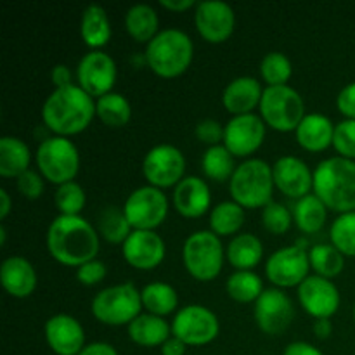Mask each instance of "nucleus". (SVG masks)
Masks as SVG:
<instances>
[{
    "label": "nucleus",
    "mask_w": 355,
    "mask_h": 355,
    "mask_svg": "<svg viewBox=\"0 0 355 355\" xmlns=\"http://www.w3.org/2000/svg\"><path fill=\"white\" fill-rule=\"evenodd\" d=\"M225 248L211 231H196L184 241L182 262L191 277L201 283L215 281L222 272Z\"/></svg>",
    "instance_id": "7"
},
{
    "label": "nucleus",
    "mask_w": 355,
    "mask_h": 355,
    "mask_svg": "<svg viewBox=\"0 0 355 355\" xmlns=\"http://www.w3.org/2000/svg\"><path fill=\"white\" fill-rule=\"evenodd\" d=\"M272 165L260 158L245 159L238 165L229 180V193L232 201L248 210L266 208L272 201L274 193Z\"/></svg>",
    "instance_id": "5"
},
{
    "label": "nucleus",
    "mask_w": 355,
    "mask_h": 355,
    "mask_svg": "<svg viewBox=\"0 0 355 355\" xmlns=\"http://www.w3.org/2000/svg\"><path fill=\"white\" fill-rule=\"evenodd\" d=\"M220 333L217 314L200 304L186 305L172 321V335L187 347H205L214 342Z\"/></svg>",
    "instance_id": "11"
},
{
    "label": "nucleus",
    "mask_w": 355,
    "mask_h": 355,
    "mask_svg": "<svg viewBox=\"0 0 355 355\" xmlns=\"http://www.w3.org/2000/svg\"><path fill=\"white\" fill-rule=\"evenodd\" d=\"M96 118V99L76 83L54 89L42 106V121L52 135L71 137L82 134Z\"/></svg>",
    "instance_id": "2"
},
{
    "label": "nucleus",
    "mask_w": 355,
    "mask_h": 355,
    "mask_svg": "<svg viewBox=\"0 0 355 355\" xmlns=\"http://www.w3.org/2000/svg\"><path fill=\"white\" fill-rule=\"evenodd\" d=\"M111 35H113V30H111V21L106 9L97 3L87 6L80 17V37L83 44L90 51H101L111 40Z\"/></svg>",
    "instance_id": "26"
},
{
    "label": "nucleus",
    "mask_w": 355,
    "mask_h": 355,
    "mask_svg": "<svg viewBox=\"0 0 355 355\" xmlns=\"http://www.w3.org/2000/svg\"><path fill=\"white\" fill-rule=\"evenodd\" d=\"M146 64L156 76L165 80L179 78L189 69L194 59V44L179 28L162 30L144 51Z\"/></svg>",
    "instance_id": "4"
},
{
    "label": "nucleus",
    "mask_w": 355,
    "mask_h": 355,
    "mask_svg": "<svg viewBox=\"0 0 355 355\" xmlns=\"http://www.w3.org/2000/svg\"><path fill=\"white\" fill-rule=\"evenodd\" d=\"M314 194L338 215L355 211V162L331 156L315 166Z\"/></svg>",
    "instance_id": "3"
},
{
    "label": "nucleus",
    "mask_w": 355,
    "mask_h": 355,
    "mask_svg": "<svg viewBox=\"0 0 355 355\" xmlns=\"http://www.w3.org/2000/svg\"><path fill=\"white\" fill-rule=\"evenodd\" d=\"M38 172L47 182L62 186L73 182L80 172V153L75 142L68 137L49 135L38 144L35 153Z\"/></svg>",
    "instance_id": "6"
},
{
    "label": "nucleus",
    "mask_w": 355,
    "mask_h": 355,
    "mask_svg": "<svg viewBox=\"0 0 355 355\" xmlns=\"http://www.w3.org/2000/svg\"><path fill=\"white\" fill-rule=\"evenodd\" d=\"M291 75H293V64L283 52H269L260 61V76L267 83V87L288 85Z\"/></svg>",
    "instance_id": "39"
},
{
    "label": "nucleus",
    "mask_w": 355,
    "mask_h": 355,
    "mask_svg": "<svg viewBox=\"0 0 355 355\" xmlns=\"http://www.w3.org/2000/svg\"><path fill=\"white\" fill-rule=\"evenodd\" d=\"M255 321L262 333L279 336L286 331L295 319L293 302L279 288H267L255 302Z\"/></svg>",
    "instance_id": "17"
},
{
    "label": "nucleus",
    "mask_w": 355,
    "mask_h": 355,
    "mask_svg": "<svg viewBox=\"0 0 355 355\" xmlns=\"http://www.w3.org/2000/svg\"><path fill=\"white\" fill-rule=\"evenodd\" d=\"M312 329H314V335L318 340H328L333 333L331 319H315Z\"/></svg>",
    "instance_id": "53"
},
{
    "label": "nucleus",
    "mask_w": 355,
    "mask_h": 355,
    "mask_svg": "<svg viewBox=\"0 0 355 355\" xmlns=\"http://www.w3.org/2000/svg\"><path fill=\"white\" fill-rule=\"evenodd\" d=\"M194 134H196L198 141L207 144L208 148L220 146L224 142V127L220 125V121L214 120V118H205V120L198 121Z\"/></svg>",
    "instance_id": "45"
},
{
    "label": "nucleus",
    "mask_w": 355,
    "mask_h": 355,
    "mask_svg": "<svg viewBox=\"0 0 355 355\" xmlns=\"http://www.w3.org/2000/svg\"><path fill=\"white\" fill-rule=\"evenodd\" d=\"M141 291L134 283H120L101 290L90 304L94 319L106 326L130 324L142 314Z\"/></svg>",
    "instance_id": "8"
},
{
    "label": "nucleus",
    "mask_w": 355,
    "mask_h": 355,
    "mask_svg": "<svg viewBox=\"0 0 355 355\" xmlns=\"http://www.w3.org/2000/svg\"><path fill=\"white\" fill-rule=\"evenodd\" d=\"M225 259L236 270H253L263 259V243L252 232L234 236L225 248Z\"/></svg>",
    "instance_id": "28"
},
{
    "label": "nucleus",
    "mask_w": 355,
    "mask_h": 355,
    "mask_svg": "<svg viewBox=\"0 0 355 355\" xmlns=\"http://www.w3.org/2000/svg\"><path fill=\"white\" fill-rule=\"evenodd\" d=\"M78 355H118V352L111 343L94 342L83 347V350Z\"/></svg>",
    "instance_id": "50"
},
{
    "label": "nucleus",
    "mask_w": 355,
    "mask_h": 355,
    "mask_svg": "<svg viewBox=\"0 0 355 355\" xmlns=\"http://www.w3.org/2000/svg\"><path fill=\"white\" fill-rule=\"evenodd\" d=\"M245 225V208L236 201H222L215 205L210 211V231L218 238L238 236Z\"/></svg>",
    "instance_id": "33"
},
{
    "label": "nucleus",
    "mask_w": 355,
    "mask_h": 355,
    "mask_svg": "<svg viewBox=\"0 0 355 355\" xmlns=\"http://www.w3.org/2000/svg\"><path fill=\"white\" fill-rule=\"evenodd\" d=\"M267 134V125L260 114L250 113L241 116H232L224 127V142L222 144L231 151L234 158H248L263 146Z\"/></svg>",
    "instance_id": "15"
},
{
    "label": "nucleus",
    "mask_w": 355,
    "mask_h": 355,
    "mask_svg": "<svg viewBox=\"0 0 355 355\" xmlns=\"http://www.w3.org/2000/svg\"><path fill=\"white\" fill-rule=\"evenodd\" d=\"M186 349H187L186 343L180 342V340L175 338L173 335L170 336L162 347H159L162 355H186Z\"/></svg>",
    "instance_id": "51"
},
{
    "label": "nucleus",
    "mask_w": 355,
    "mask_h": 355,
    "mask_svg": "<svg viewBox=\"0 0 355 355\" xmlns=\"http://www.w3.org/2000/svg\"><path fill=\"white\" fill-rule=\"evenodd\" d=\"M116 76V62L104 51L87 52L76 66V85L96 101L113 92Z\"/></svg>",
    "instance_id": "13"
},
{
    "label": "nucleus",
    "mask_w": 355,
    "mask_h": 355,
    "mask_svg": "<svg viewBox=\"0 0 355 355\" xmlns=\"http://www.w3.org/2000/svg\"><path fill=\"white\" fill-rule=\"evenodd\" d=\"M336 107L345 116V120H355V82L340 90L336 97Z\"/></svg>",
    "instance_id": "47"
},
{
    "label": "nucleus",
    "mask_w": 355,
    "mask_h": 355,
    "mask_svg": "<svg viewBox=\"0 0 355 355\" xmlns=\"http://www.w3.org/2000/svg\"><path fill=\"white\" fill-rule=\"evenodd\" d=\"M331 245L342 255L355 259V211L342 214L333 220L329 229Z\"/></svg>",
    "instance_id": "40"
},
{
    "label": "nucleus",
    "mask_w": 355,
    "mask_h": 355,
    "mask_svg": "<svg viewBox=\"0 0 355 355\" xmlns=\"http://www.w3.org/2000/svg\"><path fill=\"white\" fill-rule=\"evenodd\" d=\"M194 26L208 44H224L236 30V12L227 2L207 0L194 7Z\"/></svg>",
    "instance_id": "16"
},
{
    "label": "nucleus",
    "mask_w": 355,
    "mask_h": 355,
    "mask_svg": "<svg viewBox=\"0 0 355 355\" xmlns=\"http://www.w3.org/2000/svg\"><path fill=\"white\" fill-rule=\"evenodd\" d=\"M333 148L338 156L355 162V120H342L335 125Z\"/></svg>",
    "instance_id": "43"
},
{
    "label": "nucleus",
    "mask_w": 355,
    "mask_h": 355,
    "mask_svg": "<svg viewBox=\"0 0 355 355\" xmlns=\"http://www.w3.org/2000/svg\"><path fill=\"white\" fill-rule=\"evenodd\" d=\"M0 283L10 297L28 298L37 290V270L24 257H7L0 266Z\"/></svg>",
    "instance_id": "23"
},
{
    "label": "nucleus",
    "mask_w": 355,
    "mask_h": 355,
    "mask_svg": "<svg viewBox=\"0 0 355 355\" xmlns=\"http://www.w3.org/2000/svg\"><path fill=\"white\" fill-rule=\"evenodd\" d=\"M309 260H311V269L314 270L315 276L331 281L345 269V255H342L331 243L312 246L309 252Z\"/></svg>",
    "instance_id": "38"
},
{
    "label": "nucleus",
    "mask_w": 355,
    "mask_h": 355,
    "mask_svg": "<svg viewBox=\"0 0 355 355\" xmlns=\"http://www.w3.org/2000/svg\"><path fill=\"white\" fill-rule=\"evenodd\" d=\"M234 156L231 155L224 144L214 146L205 151L203 158H201V170H203L205 177L214 182H229L231 177L236 172Z\"/></svg>",
    "instance_id": "37"
},
{
    "label": "nucleus",
    "mask_w": 355,
    "mask_h": 355,
    "mask_svg": "<svg viewBox=\"0 0 355 355\" xmlns=\"http://www.w3.org/2000/svg\"><path fill=\"white\" fill-rule=\"evenodd\" d=\"M51 82L54 85V89H64V87L73 85V75L69 66L55 64L51 69Z\"/></svg>",
    "instance_id": "48"
},
{
    "label": "nucleus",
    "mask_w": 355,
    "mask_h": 355,
    "mask_svg": "<svg viewBox=\"0 0 355 355\" xmlns=\"http://www.w3.org/2000/svg\"><path fill=\"white\" fill-rule=\"evenodd\" d=\"M16 187L19 191V194L26 200H38V198L44 194L45 189V179L42 177V173L38 170H26L24 173H21L16 179Z\"/></svg>",
    "instance_id": "44"
},
{
    "label": "nucleus",
    "mask_w": 355,
    "mask_h": 355,
    "mask_svg": "<svg viewBox=\"0 0 355 355\" xmlns=\"http://www.w3.org/2000/svg\"><path fill=\"white\" fill-rule=\"evenodd\" d=\"M132 225L128 224L123 208L104 207L97 215V232L101 238L111 245H123L132 234Z\"/></svg>",
    "instance_id": "35"
},
{
    "label": "nucleus",
    "mask_w": 355,
    "mask_h": 355,
    "mask_svg": "<svg viewBox=\"0 0 355 355\" xmlns=\"http://www.w3.org/2000/svg\"><path fill=\"white\" fill-rule=\"evenodd\" d=\"M6 241H7V231H6V227H3V225H0V245H6Z\"/></svg>",
    "instance_id": "55"
},
{
    "label": "nucleus",
    "mask_w": 355,
    "mask_h": 355,
    "mask_svg": "<svg viewBox=\"0 0 355 355\" xmlns=\"http://www.w3.org/2000/svg\"><path fill=\"white\" fill-rule=\"evenodd\" d=\"M44 335L49 349L55 355H78L85 347V329L78 319L69 314L49 318Z\"/></svg>",
    "instance_id": "21"
},
{
    "label": "nucleus",
    "mask_w": 355,
    "mask_h": 355,
    "mask_svg": "<svg viewBox=\"0 0 355 355\" xmlns=\"http://www.w3.org/2000/svg\"><path fill=\"white\" fill-rule=\"evenodd\" d=\"M159 6L170 12H186V10L196 7L198 3L194 0H159Z\"/></svg>",
    "instance_id": "52"
},
{
    "label": "nucleus",
    "mask_w": 355,
    "mask_h": 355,
    "mask_svg": "<svg viewBox=\"0 0 355 355\" xmlns=\"http://www.w3.org/2000/svg\"><path fill=\"white\" fill-rule=\"evenodd\" d=\"M297 290L302 309L314 319H331L342 304L336 284L315 274L309 276Z\"/></svg>",
    "instance_id": "18"
},
{
    "label": "nucleus",
    "mask_w": 355,
    "mask_h": 355,
    "mask_svg": "<svg viewBox=\"0 0 355 355\" xmlns=\"http://www.w3.org/2000/svg\"><path fill=\"white\" fill-rule=\"evenodd\" d=\"M293 224V214L290 208L277 201H270L262 210V227L274 236L286 234Z\"/></svg>",
    "instance_id": "42"
},
{
    "label": "nucleus",
    "mask_w": 355,
    "mask_h": 355,
    "mask_svg": "<svg viewBox=\"0 0 355 355\" xmlns=\"http://www.w3.org/2000/svg\"><path fill=\"white\" fill-rule=\"evenodd\" d=\"M272 175L277 191L295 201L314 191V172L297 156H281L272 165Z\"/></svg>",
    "instance_id": "20"
},
{
    "label": "nucleus",
    "mask_w": 355,
    "mask_h": 355,
    "mask_svg": "<svg viewBox=\"0 0 355 355\" xmlns=\"http://www.w3.org/2000/svg\"><path fill=\"white\" fill-rule=\"evenodd\" d=\"M54 203L61 215H71V217L80 215V211L83 210L87 203L85 189L76 180L62 184L55 191Z\"/></svg>",
    "instance_id": "41"
},
{
    "label": "nucleus",
    "mask_w": 355,
    "mask_h": 355,
    "mask_svg": "<svg viewBox=\"0 0 355 355\" xmlns=\"http://www.w3.org/2000/svg\"><path fill=\"white\" fill-rule=\"evenodd\" d=\"M96 116L110 128L127 127L132 120V106L121 94H106L96 101Z\"/></svg>",
    "instance_id": "34"
},
{
    "label": "nucleus",
    "mask_w": 355,
    "mask_h": 355,
    "mask_svg": "<svg viewBox=\"0 0 355 355\" xmlns=\"http://www.w3.org/2000/svg\"><path fill=\"white\" fill-rule=\"evenodd\" d=\"M260 118L272 130L295 132L305 118V101L293 87H266L260 101Z\"/></svg>",
    "instance_id": "9"
},
{
    "label": "nucleus",
    "mask_w": 355,
    "mask_h": 355,
    "mask_svg": "<svg viewBox=\"0 0 355 355\" xmlns=\"http://www.w3.org/2000/svg\"><path fill=\"white\" fill-rule=\"evenodd\" d=\"M47 250L52 259L64 267H82L97 259L101 236L82 215H58L47 229Z\"/></svg>",
    "instance_id": "1"
},
{
    "label": "nucleus",
    "mask_w": 355,
    "mask_h": 355,
    "mask_svg": "<svg viewBox=\"0 0 355 355\" xmlns=\"http://www.w3.org/2000/svg\"><path fill=\"white\" fill-rule=\"evenodd\" d=\"M298 146L307 153H322L333 146L335 125L326 114L309 113L295 130Z\"/></svg>",
    "instance_id": "25"
},
{
    "label": "nucleus",
    "mask_w": 355,
    "mask_h": 355,
    "mask_svg": "<svg viewBox=\"0 0 355 355\" xmlns=\"http://www.w3.org/2000/svg\"><path fill=\"white\" fill-rule=\"evenodd\" d=\"M125 262L137 270H153L163 263L166 246L156 231H132L127 241L121 245Z\"/></svg>",
    "instance_id": "19"
},
{
    "label": "nucleus",
    "mask_w": 355,
    "mask_h": 355,
    "mask_svg": "<svg viewBox=\"0 0 355 355\" xmlns=\"http://www.w3.org/2000/svg\"><path fill=\"white\" fill-rule=\"evenodd\" d=\"M107 276L106 263L101 260H90V262L83 263L82 267L76 269V281L83 286H96V284L103 283Z\"/></svg>",
    "instance_id": "46"
},
{
    "label": "nucleus",
    "mask_w": 355,
    "mask_h": 355,
    "mask_svg": "<svg viewBox=\"0 0 355 355\" xmlns=\"http://www.w3.org/2000/svg\"><path fill=\"white\" fill-rule=\"evenodd\" d=\"M142 307L148 314L158 315V318H166L179 307V295L177 290L168 283L163 281H155V283L146 284L141 290Z\"/></svg>",
    "instance_id": "32"
},
{
    "label": "nucleus",
    "mask_w": 355,
    "mask_h": 355,
    "mask_svg": "<svg viewBox=\"0 0 355 355\" xmlns=\"http://www.w3.org/2000/svg\"><path fill=\"white\" fill-rule=\"evenodd\" d=\"M173 208L184 218H200L210 210L211 191L201 177H184L172 194Z\"/></svg>",
    "instance_id": "22"
},
{
    "label": "nucleus",
    "mask_w": 355,
    "mask_h": 355,
    "mask_svg": "<svg viewBox=\"0 0 355 355\" xmlns=\"http://www.w3.org/2000/svg\"><path fill=\"white\" fill-rule=\"evenodd\" d=\"M263 96V87L253 76H238L222 92V104L225 111L232 116L253 113L255 107H260V101Z\"/></svg>",
    "instance_id": "24"
},
{
    "label": "nucleus",
    "mask_w": 355,
    "mask_h": 355,
    "mask_svg": "<svg viewBox=\"0 0 355 355\" xmlns=\"http://www.w3.org/2000/svg\"><path fill=\"white\" fill-rule=\"evenodd\" d=\"M262 277L253 270H236L227 277L225 283V291L229 298L238 304H255L263 293Z\"/></svg>",
    "instance_id": "36"
},
{
    "label": "nucleus",
    "mask_w": 355,
    "mask_h": 355,
    "mask_svg": "<svg viewBox=\"0 0 355 355\" xmlns=\"http://www.w3.org/2000/svg\"><path fill=\"white\" fill-rule=\"evenodd\" d=\"M354 322H355V305H354Z\"/></svg>",
    "instance_id": "56"
},
{
    "label": "nucleus",
    "mask_w": 355,
    "mask_h": 355,
    "mask_svg": "<svg viewBox=\"0 0 355 355\" xmlns=\"http://www.w3.org/2000/svg\"><path fill=\"white\" fill-rule=\"evenodd\" d=\"M311 260L309 253L300 246H283L267 259L266 276L274 288L286 290V288L300 286L309 277Z\"/></svg>",
    "instance_id": "14"
},
{
    "label": "nucleus",
    "mask_w": 355,
    "mask_h": 355,
    "mask_svg": "<svg viewBox=\"0 0 355 355\" xmlns=\"http://www.w3.org/2000/svg\"><path fill=\"white\" fill-rule=\"evenodd\" d=\"M12 210V198L7 193V189H0V220H6Z\"/></svg>",
    "instance_id": "54"
},
{
    "label": "nucleus",
    "mask_w": 355,
    "mask_h": 355,
    "mask_svg": "<svg viewBox=\"0 0 355 355\" xmlns=\"http://www.w3.org/2000/svg\"><path fill=\"white\" fill-rule=\"evenodd\" d=\"M127 328L132 342L146 349L162 347L172 336V324H168L165 318H158L148 312L135 318Z\"/></svg>",
    "instance_id": "27"
},
{
    "label": "nucleus",
    "mask_w": 355,
    "mask_h": 355,
    "mask_svg": "<svg viewBox=\"0 0 355 355\" xmlns=\"http://www.w3.org/2000/svg\"><path fill=\"white\" fill-rule=\"evenodd\" d=\"M291 214H293V222L298 231L304 234H318L326 224L328 208L315 194H309L295 201Z\"/></svg>",
    "instance_id": "31"
},
{
    "label": "nucleus",
    "mask_w": 355,
    "mask_h": 355,
    "mask_svg": "<svg viewBox=\"0 0 355 355\" xmlns=\"http://www.w3.org/2000/svg\"><path fill=\"white\" fill-rule=\"evenodd\" d=\"M283 355H324L318 347L307 342H293L284 349Z\"/></svg>",
    "instance_id": "49"
},
{
    "label": "nucleus",
    "mask_w": 355,
    "mask_h": 355,
    "mask_svg": "<svg viewBox=\"0 0 355 355\" xmlns=\"http://www.w3.org/2000/svg\"><path fill=\"white\" fill-rule=\"evenodd\" d=\"M31 151L26 142L19 137L3 135L0 139V177L17 179L30 170Z\"/></svg>",
    "instance_id": "29"
},
{
    "label": "nucleus",
    "mask_w": 355,
    "mask_h": 355,
    "mask_svg": "<svg viewBox=\"0 0 355 355\" xmlns=\"http://www.w3.org/2000/svg\"><path fill=\"white\" fill-rule=\"evenodd\" d=\"M170 203L162 189L142 186L125 200L123 214L134 231H156L168 217Z\"/></svg>",
    "instance_id": "10"
},
{
    "label": "nucleus",
    "mask_w": 355,
    "mask_h": 355,
    "mask_svg": "<svg viewBox=\"0 0 355 355\" xmlns=\"http://www.w3.org/2000/svg\"><path fill=\"white\" fill-rule=\"evenodd\" d=\"M125 30L137 44L148 45L159 33L158 12L149 3H135L125 14Z\"/></svg>",
    "instance_id": "30"
},
{
    "label": "nucleus",
    "mask_w": 355,
    "mask_h": 355,
    "mask_svg": "<svg viewBox=\"0 0 355 355\" xmlns=\"http://www.w3.org/2000/svg\"><path fill=\"white\" fill-rule=\"evenodd\" d=\"M142 175L148 186L162 191L175 187L186 177V156L173 144L155 146L142 159Z\"/></svg>",
    "instance_id": "12"
}]
</instances>
